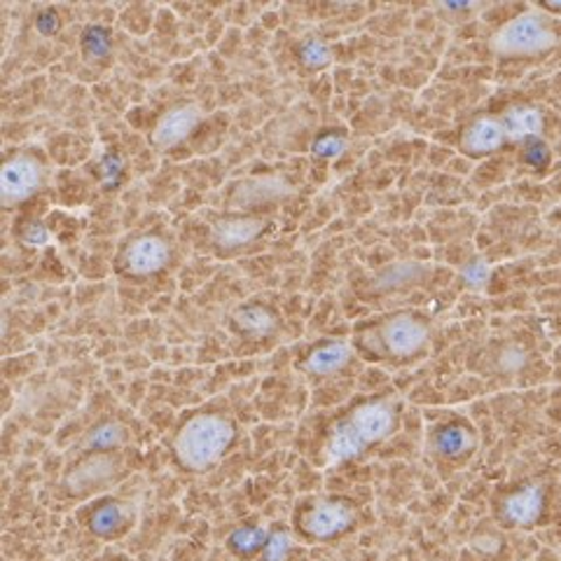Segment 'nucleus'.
<instances>
[{
    "instance_id": "10",
    "label": "nucleus",
    "mask_w": 561,
    "mask_h": 561,
    "mask_svg": "<svg viewBox=\"0 0 561 561\" xmlns=\"http://www.w3.org/2000/svg\"><path fill=\"white\" fill-rule=\"evenodd\" d=\"M505 138L507 136H505L501 119L480 117L463 131L461 148L472 157H480V154H489V152L499 150L505 144Z\"/></svg>"
},
{
    "instance_id": "15",
    "label": "nucleus",
    "mask_w": 561,
    "mask_h": 561,
    "mask_svg": "<svg viewBox=\"0 0 561 561\" xmlns=\"http://www.w3.org/2000/svg\"><path fill=\"white\" fill-rule=\"evenodd\" d=\"M351 360V348L348 344H342V342H330V344H323L316 351H311L305 367L309 373L313 375H332L342 370V367Z\"/></svg>"
},
{
    "instance_id": "14",
    "label": "nucleus",
    "mask_w": 561,
    "mask_h": 561,
    "mask_svg": "<svg viewBox=\"0 0 561 561\" xmlns=\"http://www.w3.org/2000/svg\"><path fill=\"white\" fill-rule=\"evenodd\" d=\"M501 122H503L505 136L511 140L534 138L542 131V127H546L542 113L538 108H531V105H515V108H511L503 115Z\"/></svg>"
},
{
    "instance_id": "20",
    "label": "nucleus",
    "mask_w": 561,
    "mask_h": 561,
    "mask_svg": "<svg viewBox=\"0 0 561 561\" xmlns=\"http://www.w3.org/2000/svg\"><path fill=\"white\" fill-rule=\"evenodd\" d=\"M300 57H302V61H305L309 68H323V66H328L330 59H332L330 47H328L325 43H321V41H316V38L307 41V43L300 47Z\"/></svg>"
},
{
    "instance_id": "11",
    "label": "nucleus",
    "mask_w": 561,
    "mask_h": 561,
    "mask_svg": "<svg viewBox=\"0 0 561 561\" xmlns=\"http://www.w3.org/2000/svg\"><path fill=\"white\" fill-rule=\"evenodd\" d=\"M131 522V513L125 503L119 501H103L99 507H94V513L90 515V531L99 538L111 540L119 534L127 531V526Z\"/></svg>"
},
{
    "instance_id": "6",
    "label": "nucleus",
    "mask_w": 561,
    "mask_h": 561,
    "mask_svg": "<svg viewBox=\"0 0 561 561\" xmlns=\"http://www.w3.org/2000/svg\"><path fill=\"white\" fill-rule=\"evenodd\" d=\"M0 185H3V199L8 204L22 202L31 197L35 187L41 185V167L31 157H14L0 175Z\"/></svg>"
},
{
    "instance_id": "3",
    "label": "nucleus",
    "mask_w": 561,
    "mask_h": 561,
    "mask_svg": "<svg viewBox=\"0 0 561 561\" xmlns=\"http://www.w3.org/2000/svg\"><path fill=\"white\" fill-rule=\"evenodd\" d=\"M557 45V33L540 12H524L491 35V49L501 57H531Z\"/></svg>"
},
{
    "instance_id": "2",
    "label": "nucleus",
    "mask_w": 561,
    "mask_h": 561,
    "mask_svg": "<svg viewBox=\"0 0 561 561\" xmlns=\"http://www.w3.org/2000/svg\"><path fill=\"white\" fill-rule=\"evenodd\" d=\"M396 426V412L383 400L365 402L358 410H354L346 421L330 433L328 437V461L342 463L354 459L360 451H365L370 445L381 443L383 437H389Z\"/></svg>"
},
{
    "instance_id": "12",
    "label": "nucleus",
    "mask_w": 561,
    "mask_h": 561,
    "mask_svg": "<svg viewBox=\"0 0 561 561\" xmlns=\"http://www.w3.org/2000/svg\"><path fill=\"white\" fill-rule=\"evenodd\" d=\"M542 511V489L531 484L515 491L513 496H507L503 503V515L513 524H531L538 519Z\"/></svg>"
},
{
    "instance_id": "19",
    "label": "nucleus",
    "mask_w": 561,
    "mask_h": 561,
    "mask_svg": "<svg viewBox=\"0 0 561 561\" xmlns=\"http://www.w3.org/2000/svg\"><path fill=\"white\" fill-rule=\"evenodd\" d=\"M472 445H476V437H472L466 426H447L435 435V449L445 456H451V459L468 454Z\"/></svg>"
},
{
    "instance_id": "17",
    "label": "nucleus",
    "mask_w": 561,
    "mask_h": 561,
    "mask_svg": "<svg viewBox=\"0 0 561 561\" xmlns=\"http://www.w3.org/2000/svg\"><path fill=\"white\" fill-rule=\"evenodd\" d=\"M270 542V531L262 526H239L227 538V548L237 557H255L262 554Z\"/></svg>"
},
{
    "instance_id": "23",
    "label": "nucleus",
    "mask_w": 561,
    "mask_h": 561,
    "mask_svg": "<svg viewBox=\"0 0 561 561\" xmlns=\"http://www.w3.org/2000/svg\"><path fill=\"white\" fill-rule=\"evenodd\" d=\"M84 49L96 59L103 57V55H108V49H111L108 35H105L103 28H90L84 33Z\"/></svg>"
},
{
    "instance_id": "8",
    "label": "nucleus",
    "mask_w": 561,
    "mask_h": 561,
    "mask_svg": "<svg viewBox=\"0 0 561 561\" xmlns=\"http://www.w3.org/2000/svg\"><path fill=\"white\" fill-rule=\"evenodd\" d=\"M115 476V459L111 454H92L90 459L78 463L73 470L68 472L66 486L70 494H90L96 486L108 484Z\"/></svg>"
},
{
    "instance_id": "27",
    "label": "nucleus",
    "mask_w": 561,
    "mask_h": 561,
    "mask_svg": "<svg viewBox=\"0 0 561 561\" xmlns=\"http://www.w3.org/2000/svg\"><path fill=\"white\" fill-rule=\"evenodd\" d=\"M55 26H57V24H55V14H51V12H45V14L41 16V20H38V28L45 31V33H49Z\"/></svg>"
},
{
    "instance_id": "1",
    "label": "nucleus",
    "mask_w": 561,
    "mask_h": 561,
    "mask_svg": "<svg viewBox=\"0 0 561 561\" xmlns=\"http://www.w3.org/2000/svg\"><path fill=\"white\" fill-rule=\"evenodd\" d=\"M234 424L220 414H197L175 435L173 451L179 463L187 470H208L216 466L234 443Z\"/></svg>"
},
{
    "instance_id": "22",
    "label": "nucleus",
    "mask_w": 561,
    "mask_h": 561,
    "mask_svg": "<svg viewBox=\"0 0 561 561\" xmlns=\"http://www.w3.org/2000/svg\"><path fill=\"white\" fill-rule=\"evenodd\" d=\"M348 148L346 138L337 136V134H328V136H321L316 144L311 146V152L316 157H325V160H330V157H340L344 150Z\"/></svg>"
},
{
    "instance_id": "24",
    "label": "nucleus",
    "mask_w": 561,
    "mask_h": 561,
    "mask_svg": "<svg viewBox=\"0 0 561 561\" xmlns=\"http://www.w3.org/2000/svg\"><path fill=\"white\" fill-rule=\"evenodd\" d=\"M489 274H491V270H489L486 262H482V260L470 262V265L463 270V278L468 280V286H472V288H482L486 284Z\"/></svg>"
},
{
    "instance_id": "26",
    "label": "nucleus",
    "mask_w": 561,
    "mask_h": 561,
    "mask_svg": "<svg viewBox=\"0 0 561 561\" xmlns=\"http://www.w3.org/2000/svg\"><path fill=\"white\" fill-rule=\"evenodd\" d=\"M26 241L31 243V245H43L45 241H47V232L43 230V227H38V225H35L33 227V230L26 234Z\"/></svg>"
},
{
    "instance_id": "16",
    "label": "nucleus",
    "mask_w": 561,
    "mask_h": 561,
    "mask_svg": "<svg viewBox=\"0 0 561 561\" xmlns=\"http://www.w3.org/2000/svg\"><path fill=\"white\" fill-rule=\"evenodd\" d=\"M127 437H129L127 428L117 424V421H103V424H99L96 428L87 433L82 447L94 454H111L113 449L125 445Z\"/></svg>"
},
{
    "instance_id": "4",
    "label": "nucleus",
    "mask_w": 561,
    "mask_h": 561,
    "mask_svg": "<svg viewBox=\"0 0 561 561\" xmlns=\"http://www.w3.org/2000/svg\"><path fill=\"white\" fill-rule=\"evenodd\" d=\"M354 524L351 505L344 501H319L302 513L300 531L311 540H332L346 534Z\"/></svg>"
},
{
    "instance_id": "25",
    "label": "nucleus",
    "mask_w": 561,
    "mask_h": 561,
    "mask_svg": "<svg viewBox=\"0 0 561 561\" xmlns=\"http://www.w3.org/2000/svg\"><path fill=\"white\" fill-rule=\"evenodd\" d=\"M524 365V351H519L517 346H511L505 348L501 354V367L503 370H519V367Z\"/></svg>"
},
{
    "instance_id": "9",
    "label": "nucleus",
    "mask_w": 561,
    "mask_h": 561,
    "mask_svg": "<svg viewBox=\"0 0 561 561\" xmlns=\"http://www.w3.org/2000/svg\"><path fill=\"white\" fill-rule=\"evenodd\" d=\"M169 260V245L164 239L146 234L138 237L127 251V270L136 276H148L160 272Z\"/></svg>"
},
{
    "instance_id": "21",
    "label": "nucleus",
    "mask_w": 561,
    "mask_h": 561,
    "mask_svg": "<svg viewBox=\"0 0 561 561\" xmlns=\"http://www.w3.org/2000/svg\"><path fill=\"white\" fill-rule=\"evenodd\" d=\"M293 548V538L288 531H274L270 534V542L265 548V561H284Z\"/></svg>"
},
{
    "instance_id": "7",
    "label": "nucleus",
    "mask_w": 561,
    "mask_h": 561,
    "mask_svg": "<svg viewBox=\"0 0 561 561\" xmlns=\"http://www.w3.org/2000/svg\"><path fill=\"white\" fill-rule=\"evenodd\" d=\"M202 122V111L197 105H179V108L169 111L152 131V144L160 148H173L185 140L192 131L197 129Z\"/></svg>"
},
{
    "instance_id": "5",
    "label": "nucleus",
    "mask_w": 561,
    "mask_h": 561,
    "mask_svg": "<svg viewBox=\"0 0 561 561\" xmlns=\"http://www.w3.org/2000/svg\"><path fill=\"white\" fill-rule=\"evenodd\" d=\"M381 342L391 356L408 358L426 346L428 328L410 313H398L381 325Z\"/></svg>"
},
{
    "instance_id": "13",
    "label": "nucleus",
    "mask_w": 561,
    "mask_h": 561,
    "mask_svg": "<svg viewBox=\"0 0 561 561\" xmlns=\"http://www.w3.org/2000/svg\"><path fill=\"white\" fill-rule=\"evenodd\" d=\"M265 222L257 218H225L214 225V239L225 249H237V245L251 243Z\"/></svg>"
},
{
    "instance_id": "18",
    "label": "nucleus",
    "mask_w": 561,
    "mask_h": 561,
    "mask_svg": "<svg viewBox=\"0 0 561 561\" xmlns=\"http://www.w3.org/2000/svg\"><path fill=\"white\" fill-rule=\"evenodd\" d=\"M234 323L243 335H251V337H265L276 325L274 316L265 307H257V305L241 307L234 313Z\"/></svg>"
}]
</instances>
